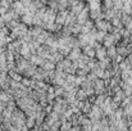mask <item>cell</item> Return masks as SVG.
Listing matches in <instances>:
<instances>
[{
  "instance_id": "cell-8",
  "label": "cell",
  "mask_w": 132,
  "mask_h": 131,
  "mask_svg": "<svg viewBox=\"0 0 132 131\" xmlns=\"http://www.w3.org/2000/svg\"><path fill=\"white\" fill-rule=\"evenodd\" d=\"M114 59H116V63H117V64H119V63H121V62L123 60V58H122V55H118V54L116 55V58H114Z\"/></svg>"
},
{
  "instance_id": "cell-1",
  "label": "cell",
  "mask_w": 132,
  "mask_h": 131,
  "mask_svg": "<svg viewBox=\"0 0 132 131\" xmlns=\"http://www.w3.org/2000/svg\"><path fill=\"white\" fill-rule=\"evenodd\" d=\"M97 66L100 67V68H103V70H106V68H110V58H104V59H101V60H99V63H97Z\"/></svg>"
},
{
  "instance_id": "cell-6",
  "label": "cell",
  "mask_w": 132,
  "mask_h": 131,
  "mask_svg": "<svg viewBox=\"0 0 132 131\" xmlns=\"http://www.w3.org/2000/svg\"><path fill=\"white\" fill-rule=\"evenodd\" d=\"M117 54L118 55H127L128 54V49H126V48H118L117 49Z\"/></svg>"
},
{
  "instance_id": "cell-2",
  "label": "cell",
  "mask_w": 132,
  "mask_h": 131,
  "mask_svg": "<svg viewBox=\"0 0 132 131\" xmlns=\"http://www.w3.org/2000/svg\"><path fill=\"white\" fill-rule=\"evenodd\" d=\"M114 43H116V40H114L113 35H105V36H104V45H105L106 48L114 46V45H113Z\"/></svg>"
},
{
  "instance_id": "cell-3",
  "label": "cell",
  "mask_w": 132,
  "mask_h": 131,
  "mask_svg": "<svg viewBox=\"0 0 132 131\" xmlns=\"http://www.w3.org/2000/svg\"><path fill=\"white\" fill-rule=\"evenodd\" d=\"M95 55L99 58V60H101V59H104V58H106V50L101 46V48H99L96 51H95Z\"/></svg>"
},
{
  "instance_id": "cell-5",
  "label": "cell",
  "mask_w": 132,
  "mask_h": 131,
  "mask_svg": "<svg viewBox=\"0 0 132 131\" xmlns=\"http://www.w3.org/2000/svg\"><path fill=\"white\" fill-rule=\"evenodd\" d=\"M97 26H99V28H100L101 31H104V32L110 30V26H109L106 22H99V25H97Z\"/></svg>"
},
{
  "instance_id": "cell-7",
  "label": "cell",
  "mask_w": 132,
  "mask_h": 131,
  "mask_svg": "<svg viewBox=\"0 0 132 131\" xmlns=\"http://www.w3.org/2000/svg\"><path fill=\"white\" fill-rule=\"evenodd\" d=\"M85 53H86V55L90 57V58L95 55V50H92L91 48H86V49H85Z\"/></svg>"
},
{
  "instance_id": "cell-4",
  "label": "cell",
  "mask_w": 132,
  "mask_h": 131,
  "mask_svg": "<svg viewBox=\"0 0 132 131\" xmlns=\"http://www.w3.org/2000/svg\"><path fill=\"white\" fill-rule=\"evenodd\" d=\"M117 55V49L114 46H109L108 50H106V57L108 58H116Z\"/></svg>"
}]
</instances>
